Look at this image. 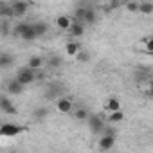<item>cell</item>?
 Instances as JSON below:
<instances>
[{"mask_svg":"<svg viewBox=\"0 0 153 153\" xmlns=\"http://www.w3.org/2000/svg\"><path fill=\"white\" fill-rule=\"evenodd\" d=\"M24 131V126L15 123H4L0 124V137H16Z\"/></svg>","mask_w":153,"mask_h":153,"instance_id":"6da1fadb","label":"cell"},{"mask_svg":"<svg viewBox=\"0 0 153 153\" xmlns=\"http://www.w3.org/2000/svg\"><path fill=\"white\" fill-rule=\"evenodd\" d=\"M24 88L27 87V85H31V83H34V79H36V74L33 72V70H29L27 67L25 68H20L18 70V74H16V78H15Z\"/></svg>","mask_w":153,"mask_h":153,"instance_id":"7a4b0ae2","label":"cell"},{"mask_svg":"<svg viewBox=\"0 0 153 153\" xmlns=\"http://www.w3.org/2000/svg\"><path fill=\"white\" fill-rule=\"evenodd\" d=\"M87 121H88V126H90V130H92L94 133H103V130H105V121H103L101 115H90Z\"/></svg>","mask_w":153,"mask_h":153,"instance_id":"3957f363","label":"cell"},{"mask_svg":"<svg viewBox=\"0 0 153 153\" xmlns=\"http://www.w3.org/2000/svg\"><path fill=\"white\" fill-rule=\"evenodd\" d=\"M56 27L58 29H61V31H68L70 29V25H72V16H68V15H59V16H56Z\"/></svg>","mask_w":153,"mask_h":153,"instance_id":"277c9868","label":"cell"},{"mask_svg":"<svg viewBox=\"0 0 153 153\" xmlns=\"http://www.w3.org/2000/svg\"><path fill=\"white\" fill-rule=\"evenodd\" d=\"M56 110H58L59 114H70V110H72V101H70L68 97H59V99L56 101Z\"/></svg>","mask_w":153,"mask_h":153,"instance_id":"5b68a950","label":"cell"},{"mask_svg":"<svg viewBox=\"0 0 153 153\" xmlns=\"http://www.w3.org/2000/svg\"><path fill=\"white\" fill-rule=\"evenodd\" d=\"M114 144H115V135H103V137L99 139V142H97L99 149H103V151L112 149V148H114Z\"/></svg>","mask_w":153,"mask_h":153,"instance_id":"8992f818","label":"cell"},{"mask_svg":"<svg viewBox=\"0 0 153 153\" xmlns=\"http://www.w3.org/2000/svg\"><path fill=\"white\" fill-rule=\"evenodd\" d=\"M11 9H13V15H15V16H22V15L27 13L29 4H27V2H20V0H16V2H11Z\"/></svg>","mask_w":153,"mask_h":153,"instance_id":"52a82bcc","label":"cell"},{"mask_svg":"<svg viewBox=\"0 0 153 153\" xmlns=\"http://www.w3.org/2000/svg\"><path fill=\"white\" fill-rule=\"evenodd\" d=\"M0 110H2L4 114H9V115L16 114V108H15L13 101H9L7 97H0Z\"/></svg>","mask_w":153,"mask_h":153,"instance_id":"ba28073f","label":"cell"},{"mask_svg":"<svg viewBox=\"0 0 153 153\" xmlns=\"http://www.w3.org/2000/svg\"><path fill=\"white\" fill-rule=\"evenodd\" d=\"M42 67H43V58H42V56H31V58H29V61H27V68H29V70L36 72V70H40Z\"/></svg>","mask_w":153,"mask_h":153,"instance_id":"9c48e42d","label":"cell"},{"mask_svg":"<svg viewBox=\"0 0 153 153\" xmlns=\"http://www.w3.org/2000/svg\"><path fill=\"white\" fill-rule=\"evenodd\" d=\"M105 110H106V114L119 112V110H121V101H119L117 97H110V99H106V103H105Z\"/></svg>","mask_w":153,"mask_h":153,"instance_id":"30bf717a","label":"cell"},{"mask_svg":"<svg viewBox=\"0 0 153 153\" xmlns=\"http://www.w3.org/2000/svg\"><path fill=\"white\" fill-rule=\"evenodd\" d=\"M68 33H70L74 38H81V36L85 34V25L79 24V22H74V20H72V25H70Z\"/></svg>","mask_w":153,"mask_h":153,"instance_id":"8fae6325","label":"cell"},{"mask_svg":"<svg viewBox=\"0 0 153 153\" xmlns=\"http://www.w3.org/2000/svg\"><path fill=\"white\" fill-rule=\"evenodd\" d=\"M6 88H7V92H9V94H13V96H18V94H22V92H24V87H22V85L16 81V79H11V81H7Z\"/></svg>","mask_w":153,"mask_h":153,"instance_id":"7c38bea8","label":"cell"},{"mask_svg":"<svg viewBox=\"0 0 153 153\" xmlns=\"http://www.w3.org/2000/svg\"><path fill=\"white\" fill-rule=\"evenodd\" d=\"M31 27H33L36 38H38V36H43V34L49 31V25H47L45 22H34V24H31Z\"/></svg>","mask_w":153,"mask_h":153,"instance_id":"4fadbf2b","label":"cell"},{"mask_svg":"<svg viewBox=\"0 0 153 153\" xmlns=\"http://www.w3.org/2000/svg\"><path fill=\"white\" fill-rule=\"evenodd\" d=\"M79 51H81V47H79V43H76V42H68V43H67V47H65L67 56H76Z\"/></svg>","mask_w":153,"mask_h":153,"instance_id":"5bb4252c","label":"cell"},{"mask_svg":"<svg viewBox=\"0 0 153 153\" xmlns=\"http://www.w3.org/2000/svg\"><path fill=\"white\" fill-rule=\"evenodd\" d=\"M96 20H97V16H96V11L87 7V11H85V16H83V25H85V24L92 25V24H96Z\"/></svg>","mask_w":153,"mask_h":153,"instance_id":"9a60e30c","label":"cell"},{"mask_svg":"<svg viewBox=\"0 0 153 153\" xmlns=\"http://www.w3.org/2000/svg\"><path fill=\"white\" fill-rule=\"evenodd\" d=\"M140 15H151L153 13V4L151 2H139V11Z\"/></svg>","mask_w":153,"mask_h":153,"instance_id":"2e32d148","label":"cell"},{"mask_svg":"<svg viewBox=\"0 0 153 153\" xmlns=\"http://www.w3.org/2000/svg\"><path fill=\"white\" fill-rule=\"evenodd\" d=\"M88 117H90V114H88L87 108H78V110L74 112V119L76 121H87Z\"/></svg>","mask_w":153,"mask_h":153,"instance_id":"e0dca14e","label":"cell"},{"mask_svg":"<svg viewBox=\"0 0 153 153\" xmlns=\"http://www.w3.org/2000/svg\"><path fill=\"white\" fill-rule=\"evenodd\" d=\"M121 121H124V112L123 110L108 114V123H121Z\"/></svg>","mask_w":153,"mask_h":153,"instance_id":"ac0fdd59","label":"cell"},{"mask_svg":"<svg viewBox=\"0 0 153 153\" xmlns=\"http://www.w3.org/2000/svg\"><path fill=\"white\" fill-rule=\"evenodd\" d=\"M11 22L9 20H0V34L2 36H7L9 33H11Z\"/></svg>","mask_w":153,"mask_h":153,"instance_id":"d6986e66","label":"cell"},{"mask_svg":"<svg viewBox=\"0 0 153 153\" xmlns=\"http://www.w3.org/2000/svg\"><path fill=\"white\" fill-rule=\"evenodd\" d=\"M22 40H25V42H33V40H36V34H34V31H33V27L29 25L25 31H24V34L20 36Z\"/></svg>","mask_w":153,"mask_h":153,"instance_id":"ffe728a7","label":"cell"},{"mask_svg":"<svg viewBox=\"0 0 153 153\" xmlns=\"http://www.w3.org/2000/svg\"><path fill=\"white\" fill-rule=\"evenodd\" d=\"M29 25H31V24H27V22H20V24H16V25L13 27V33H15V34H18V36H22V34H24V31H25Z\"/></svg>","mask_w":153,"mask_h":153,"instance_id":"44dd1931","label":"cell"},{"mask_svg":"<svg viewBox=\"0 0 153 153\" xmlns=\"http://www.w3.org/2000/svg\"><path fill=\"white\" fill-rule=\"evenodd\" d=\"M11 63H13L11 54H0V67H9Z\"/></svg>","mask_w":153,"mask_h":153,"instance_id":"7402d4cb","label":"cell"},{"mask_svg":"<svg viewBox=\"0 0 153 153\" xmlns=\"http://www.w3.org/2000/svg\"><path fill=\"white\" fill-rule=\"evenodd\" d=\"M124 7H126L130 13H137V11H139V2H126Z\"/></svg>","mask_w":153,"mask_h":153,"instance_id":"603a6c76","label":"cell"},{"mask_svg":"<svg viewBox=\"0 0 153 153\" xmlns=\"http://www.w3.org/2000/svg\"><path fill=\"white\" fill-rule=\"evenodd\" d=\"M49 65H51L52 68H58V67L61 65V58H59V56H51V59H49Z\"/></svg>","mask_w":153,"mask_h":153,"instance_id":"cb8c5ba5","label":"cell"},{"mask_svg":"<svg viewBox=\"0 0 153 153\" xmlns=\"http://www.w3.org/2000/svg\"><path fill=\"white\" fill-rule=\"evenodd\" d=\"M47 114H49L47 108H38V110H34V117H36V119H45Z\"/></svg>","mask_w":153,"mask_h":153,"instance_id":"d4e9b609","label":"cell"},{"mask_svg":"<svg viewBox=\"0 0 153 153\" xmlns=\"http://www.w3.org/2000/svg\"><path fill=\"white\" fill-rule=\"evenodd\" d=\"M76 58H78L79 61H88V59H90V54H88L87 51H79L78 54H76Z\"/></svg>","mask_w":153,"mask_h":153,"instance_id":"484cf974","label":"cell"},{"mask_svg":"<svg viewBox=\"0 0 153 153\" xmlns=\"http://www.w3.org/2000/svg\"><path fill=\"white\" fill-rule=\"evenodd\" d=\"M144 43H146V52H148V54H151V52H153V38H151V36H148V38L144 40Z\"/></svg>","mask_w":153,"mask_h":153,"instance_id":"4316f807","label":"cell"}]
</instances>
